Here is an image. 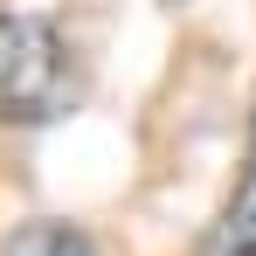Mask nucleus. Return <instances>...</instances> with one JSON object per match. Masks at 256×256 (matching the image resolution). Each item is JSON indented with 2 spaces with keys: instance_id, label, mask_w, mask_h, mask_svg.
<instances>
[{
  "instance_id": "1",
  "label": "nucleus",
  "mask_w": 256,
  "mask_h": 256,
  "mask_svg": "<svg viewBox=\"0 0 256 256\" xmlns=\"http://www.w3.org/2000/svg\"><path fill=\"white\" fill-rule=\"evenodd\" d=\"M76 104V62L48 14H0V125H56Z\"/></svg>"
},
{
  "instance_id": "2",
  "label": "nucleus",
  "mask_w": 256,
  "mask_h": 256,
  "mask_svg": "<svg viewBox=\"0 0 256 256\" xmlns=\"http://www.w3.org/2000/svg\"><path fill=\"white\" fill-rule=\"evenodd\" d=\"M194 256H256V97H250V138H242V173L228 187L222 214L208 222V236L194 242Z\"/></svg>"
},
{
  "instance_id": "3",
  "label": "nucleus",
  "mask_w": 256,
  "mask_h": 256,
  "mask_svg": "<svg viewBox=\"0 0 256 256\" xmlns=\"http://www.w3.org/2000/svg\"><path fill=\"white\" fill-rule=\"evenodd\" d=\"M0 256H104L76 222H21L0 236Z\"/></svg>"
}]
</instances>
